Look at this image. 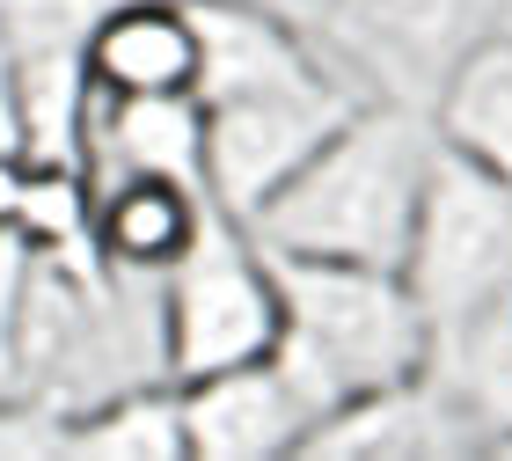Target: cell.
Instances as JSON below:
<instances>
[{
  "label": "cell",
  "instance_id": "obj_1",
  "mask_svg": "<svg viewBox=\"0 0 512 461\" xmlns=\"http://www.w3.org/2000/svg\"><path fill=\"white\" fill-rule=\"evenodd\" d=\"M198 22V118H205V205L249 220L300 161L337 132L359 88L337 81L322 44L249 0H183Z\"/></svg>",
  "mask_w": 512,
  "mask_h": 461
},
{
  "label": "cell",
  "instance_id": "obj_2",
  "mask_svg": "<svg viewBox=\"0 0 512 461\" xmlns=\"http://www.w3.org/2000/svg\"><path fill=\"white\" fill-rule=\"evenodd\" d=\"M439 132L425 110L359 96L278 191L242 220L271 257H330V264H381L403 271L410 220L425 198Z\"/></svg>",
  "mask_w": 512,
  "mask_h": 461
},
{
  "label": "cell",
  "instance_id": "obj_3",
  "mask_svg": "<svg viewBox=\"0 0 512 461\" xmlns=\"http://www.w3.org/2000/svg\"><path fill=\"white\" fill-rule=\"evenodd\" d=\"M271 279H278V344L271 352L315 396V410H337L359 388L425 374L432 330H425L417 293L403 286V271L330 264V257H271Z\"/></svg>",
  "mask_w": 512,
  "mask_h": 461
},
{
  "label": "cell",
  "instance_id": "obj_4",
  "mask_svg": "<svg viewBox=\"0 0 512 461\" xmlns=\"http://www.w3.org/2000/svg\"><path fill=\"white\" fill-rule=\"evenodd\" d=\"M403 286L425 308L432 344L512 301V176L483 169L454 147L432 154L410 249H403Z\"/></svg>",
  "mask_w": 512,
  "mask_h": 461
},
{
  "label": "cell",
  "instance_id": "obj_5",
  "mask_svg": "<svg viewBox=\"0 0 512 461\" xmlns=\"http://www.w3.org/2000/svg\"><path fill=\"white\" fill-rule=\"evenodd\" d=\"M278 344V279L264 242L205 205L191 249L161 271V374L198 381L213 366L264 359Z\"/></svg>",
  "mask_w": 512,
  "mask_h": 461
},
{
  "label": "cell",
  "instance_id": "obj_6",
  "mask_svg": "<svg viewBox=\"0 0 512 461\" xmlns=\"http://www.w3.org/2000/svg\"><path fill=\"white\" fill-rule=\"evenodd\" d=\"M315 37L330 66L366 81V96L432 110L454 59L483 37V0H330Z\"/></svg>",
  "mask_w": 512,
  "mask_h": 461
},
{
  "label": "cell",
  "instance_id": "obj_7",
  "mask_svg": "<svg viewBox=\"0 0 512 461\" xmlns=\"http://www.w3.org/2000/svg\"><path fill=\"white\" fill-rule=\"evenodd\" d=\"M176 418L191 461H278V454H300L322 410L286 374V359L264 352L242 366H213L198 381H176Z\"/></svg>",
  "mask_w": 512,
  "mask_h": 461
},
{
  "label": "cell",
  "instance_id": "obj_8",
  "mask_svg": "<svg viewBox=\"0 0 512 461\" xmlns=\"http://www.w3.org/2000/svg\"><path fill=\"white\" fill-rule=\"evenodd\" d=\"M96 96H191L198 88V22L183 0H103L81 44Z\"/></svg>",
  "mask_w": 512,
  "mask_h": 461
},
{
  "label": "cell",
  "instance_id": "obj_9",
  "mask_svg": "<svg viewBox=\"0 0 512 461\" xmlns=\"http://www.w3.org/2000/svg\"><path fill=\"white\" fill-rule=\"evenodd\" d=\"M88 176H169L205 198V118L198 96H96L88 103Z\"/></svg>",
  "mask_w": 512,
  "mask_h": 461
},
{
  "label": "cell",
  "instance_id": "obj_10",
  "mask_svg": "<svg viewBox=\"0 0 512 461\" xmlns=\"http://www.w3.org/2000/svg\"><path fill=\"white\" fill-rule=\"evenodd\" d=\"M88 183H96V257L132 279H161L205 220V198L169 176H88Z\"/></svg>",
  "mask_w": 512,
  "mask_h": 461
},
{
  "label": "cell",
  "instance_id": "obj_11",
  "mask_svg": "<svg viewBox=\"0 0 512 461\" xmlns=\"http://www.w3.org/2000/svg\"><path fill=\"white\" fill-rule=\"evenodd\" d=\"M425 118L439 132V147L512 176V37H476L454 59V74L439 81Z\"/></svg>",
  "mask_w": 512,
  "mask_h": 461
},
{
  "label": "cell",
  "instance_id": "obj_12",
  "mask_svg": "<svg viewBox=\"0 0 512 461\" xmlns=\"http://www.w3.org/2000/svg\"><path fill=\"white\" fill-rule=\"evenodd\" d=\"M66 461H191L176 418V381L169 388H118L103 403L66 410Z\"/></svg>",
  "mask_w": 512,
  "mask_h": 461
},
{
  "label": "cell",
  "instance_id": "obj_13",
  "mask_svg": "<svg viewBox=\"0 0 512 461\" xmlns=\"http://www.w3.org/2000/svg\"><path fill=\"white\" fill-rule=\"evenodd\" d=\"M66 410L44 396H0V461H59Z\"/></svg>",
  "mask_w": 512,
  "mask_h": 461
},
{
  "label": "cell",
  "instance_id": "obj_14",
  "mask_svg": "<svg viewBox=\"0 0 512 461\" xmlns=\"http://www.w3.org/2000/svg\"><path fill=\"white\" fill-rule=\"evenodd\" d=\"M0 154H22V96H15V59L0 37Z\"/></svg>",
  "mask_w": 512,
  "mask_h": 461
},
{
  "label": "cell",
  "instance_id": "obj_15",
  "mask_svg": "<svg viewBox=\"0 0 512 461\" xmlns=\"http://www.w3.org/2000/svg\"><path fill=\"white\" fill-rule=\"evenodd\" d=\"M22 183H30V154H0V235H8V227H15Z\"/></svg>",
  "mask_w": 512,
  "mask_h": 461
},
{
  "label": "cell",
  "instance_id": "obj_16",
  "mask_svg": "<svg viewBox=\"0 0 512 461\" xmlns=\"http://www.w3.org/2000/svg\"><path fill=\"white\" fill-rule=\"evenodd\" d=\"M249 8H264V15H278V22H293V30L315 37V22H322V8H330V0H249Z\"/></svg>",
  "mask_w": 512,
  "mask_h": 461
}]
</instances>
